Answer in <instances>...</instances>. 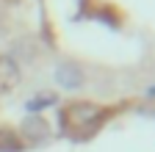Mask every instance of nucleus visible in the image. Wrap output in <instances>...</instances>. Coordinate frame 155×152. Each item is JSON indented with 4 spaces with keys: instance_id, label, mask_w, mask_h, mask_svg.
<instances>
[{
    "instance_id": "1",
    "label": "nucleus",
    "mask_w": 155,
    "mask_h": 152,
    "mask_svg": "<svg viewBox=\"0 0 155 152\" xmlns=\"http://www.w3.org/2000/svg\"><path fill=\"white\" fill-rule=\"evenodd\" d=\"M97 119H100V111H97L94 105H89V102H81V105H72L69 108V113H67V122L69 125H94Z\"/></svg>"
}]
</instances>
